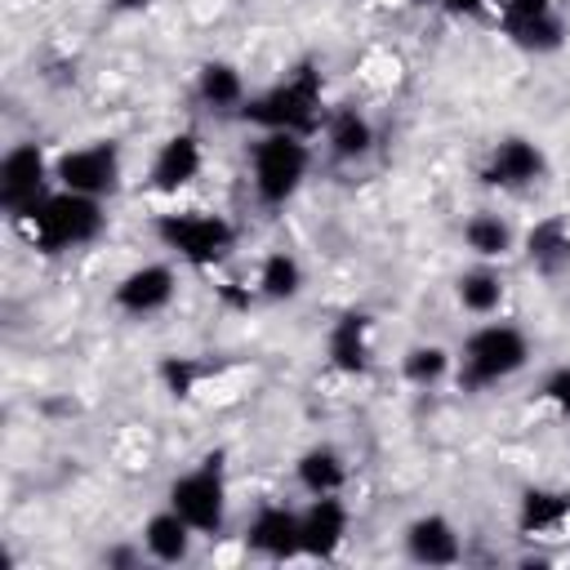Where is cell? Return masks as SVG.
I'll use <instances>...</instances> for the list:
<instances>
[{
	"label": "cell",
	"mask_w": 570,
	"mask_h": 570,
	"mask_svg": "<svg viewBox=\"0 0 570 570\" xmlns=\"http://www.w3.org/2000/svg\"><path fill=\"white\" fill-rule=\"evenodd\" d=\"M102 223H107L102 200H98V196L67 191V187H53L45 200H36L27 214L13 218V227H18L40 254H67V249H80V245L98 240Z\"/></svg>",
	"instance_id": "6da1fadb"
},
{
	"label": "cell",
	"mask_w": 570,
	"mask_h": 570,
	"mask_svg": "<svg viewBox=\"0 0 570 570\" xmlns=\"http://www.w3.org/2000/svg\"><path fill=\"white\" fill-rule=\"evenodd\" d=\"M240 116L249 120V125H258V129H281V134H312V129H321L325 125V80H321V71L312 67V62H303V67H294L285 80H276L267 94H258V98H249L245 107H240Z\"/></svg>",
	"instance_id": "7a4b0ae2"
},
{
	"label": "cell",
	"mask_w": 570,
	"mask_h": 570,
	"mask_svg": "<svg viewBox=\"0 0 570 570\" xmlns=\"http://www.w3.org/2000/svg\"><path fill=\"white\" fill-rule=\"evenodd\" d=\"M525 361H530V338L508 321H490L463 338L454 356V379L463 392H485L512 379L517 370H525Z\"/></svg>",
	"instance_id": "3957f363"
},
{
	"label": "cell",
	"mask_w": 570,
	"mask_h": 570,
	"mask_svg": "<svg viewBox=\"0 0 570 570\" xmlns=\"http://www.w3.org/2000/svg\"><path fill=\"white\" fill-rule=\"evenodd\" d=\"M307 165H312V151L303 142V134H263L249 151V174H254V196L263 205H285L294 200V191L303 187L307 178Z\"/></svg>",
	"instance_id": "277c9868"
},
{
	"label": "cell",
	"mask_w": 570,
	"mask_h": 570,
	"mask_svg": "<svg viewBox=\"0 0 570 570\" xmlns=\"http://www.w3.org/2000/svg\"><path fill=\"white\" fill-rule=\"evenodd\" d=\"M156 236L165 249H174L191 267H218L236 249V227L223 214L209 209H178L156 218Z\"/></svg>",
	"instance_id": "5b68a950"
},
{
	"label": "cell",
	"mask_w": 570,
	"mask_h": 570,
	"mask_svg": "<svg viewBox=\"0 0 570 570\" xmlns=\"http://www.w3.org/2000/svg\"><path fill=\"white\" fill-rule=\"evenodd\" d=\"M169 508L196 530V534H218L223 517H227V481H223V463L218 454L200 459L191 472L174 476L169 485Z\"/></svg>",
	"instance_id": "8992f818"
},
{
	"label": "cell",
	"mask_w": 570,
	"mask_h": 570,
	"mask_svg": "<svg viewBox=\"0 0 570 570\" xmlns=\"http://www.w3.org/2000/svg\"><path fill=\"white\" fill-rule=\"evenodd\" d=\"M53 160L45 156L40 142H18L0 160V205L9 218L27 214L36 200H45L53 187Z\"/></svg>",
	"instance_id": "52a82bcc"
},
{
	"label": "cell",
	"mask_w": 570,
	"mask_h": 570,
	"mask_svg": "<svg viewBox=\"0 0 570 570\" xmlns=\"http://www.w3.org/2000/svg\"><path fill=\"white\" fill-rule=\"evenodd\" d=\"M53 183L80 196H111L120 187V147L116 142H85L53 156Z\"/></svg>",
	"instance_id": "ba28073f"
},
{
	"label": "cell",
	"mask_w": 570,
	"mask_h": 570,
	"mask_svg": "<svg viewBox=\"0 0 570 570\" xmlns=\"http://www.w3.org/2000/svg\"><path fill=\"white\" fill-rule=\"evenodd\" d=\"M499 18H503V31L517 49L525 53H552L561 49V13L552 0H503L499 4Z\"/></svg>",
	"instance_id": "9c48e42d"
},
{
	"label": "cell",
	"mask_w": 570,
	"mask_h": 570,
	"mask_svg": "<svg viewBox=\"0 0 570 570\" xmlns=\"http://www.w3.org/2000/svg\"><path fill=\"white\" fill-rule=\"evenodd\" d=\"M543 169H548V160L530 138H503L490 147V156L481 165V183L499 187V191H521V187H534L543 178Z\"/></svg>",
	"instance_id": "30bf717a"
},
{
	"label": "cell",
	"mask_w": 570,
	"mask_h": 570,
	"mask_svg": "<svg viewBox=\"0 0 570 570\" xmlns=\"http://www.w3.org/2000/svg\"><path fill=\"white\" fill-rule=\"evenodd\" d=\"M174 289H178V276H174L169 263H142V267H134V272H125V276L116 281L111 298H116V307L129 312V316H151V312L169 307Z\"/></svg>",
	"instance_id": "8fae6325"
},
{
	"label": "cell",
	"mask_w": 570,
	"mask_h": 570,
	"mask_svg": "<svg viewBox=\"0 0 570 570\" xmlns=\"http://www.w3.org/2000/svg\"><path fill=\"white\" fill-rule=\"evenodd\" d=\"M298 539H303V557H334L347 539V508L338 503V494H316L303 512H298Z\"/></svg>",
	"instance_id": "7c38bea8"
},
{
	"label": "cell",
	"mask_w": 570,
	"mask_h": 570,
	"mask_svg": "<svg viewBox=\"0 0 570 570\" xmlns=\"http://www.w3.org/2000/svg\"><path fill=\"white\" fill-rule=\"evenodd\" d=\"M405 557L419 566H454L463 557L459 530L441 512H423L405 525Z\"/></svg>",
	"instance_id": "4fadbf2b"
},
{
	"label": "cell",
	"mask_w": 570,
	"mask_h": 570,
	"mask_svg": "<svg viewBox=\"0 0 570 570\" xmlns=\"http://www.w3.org/2000/svg\"><path fill=\"white\" fill-rule=\"evenodd\" d=\"M374 321L365 312H343L334 325H330V338H325V352H330V365L343 370V374H365L370 370V356H374Z\"/></svg>",
	"instance_id": "5bb4252c"
},
{
	"label": "cell",
	"mask_w": 570,
	"mask_h": 570,
	"mask_svg": "<svg viewBox=\"0 0 570 570\" xmlns=\"http://www.w3.org/2000/svg\"><path fill=\"white\" fill-rule=\"evenodd\" d=\"M245 543L272 561H289V557H303V539H298V512L281 508V503H267L258 508V517L249 521L245 530Z\"/></svg>",
	"instance_id": "9a60e30c"
},
{
	"label": "cell",
	"mask_w": 570,
	"mask_h": 570,
	"mask_svg": "<svg viewBox=\"0 0 570 570\" xmlns=\"http://www.w3.org/2000/svg\"><path fill=\"white\" fill-rule=\"evenodd\" d=\"M200 165H205L200 138H196V134H174V138H165V142L156 147V160H151L147 183H151L156 191H178V187H187V183L200 174Z\"/></svg>",
	"instance_id": "2e32d148"
},
{
	"label": "cell",
	"mask_w": 570,
	"mask_h": 570,
	"mask_svg": "<svg viewBox=\"0 0 570 570\" xmlns=\"http://www.w3.org/2000/svg\"><path fill=\"white\" fill-rule=\"evenodd\" d=\"M517 525L525 539H561L570 530V494L566 490H525L517 508Z\"/></svg>",
	"instance_id": "e0dca14e"
},
{
	"label": "cell",
	"mask_w": 570,
	"mask_h": 570,
	"mask_svg": "<svg viewBox=\"0 0 570 570\" xmlns=\"http://www.w3.org/2000/svg\"><path fill=\"white\" fill-rule=\"evenodd\" d=\"M191 539H196V530H191L174 508L147 517V525H142V552H147L151 561H160V566L187 561V557H191Z\"/></svg>",
	"instance_id": "ac0fdd59"
},
{
	"label": "cell",
	"mask_w": 570,
	"mask_h": 570,
	"mask_svg": "<svg viewBox=\"0 0 570 570\" xmlns=\"http://www.w3.org/2000/svg\"><path fill=\"white\" fill-rule=\"evenodd\" d=\"M321 129H325V147L334 160H361L374 147V129L356 107H334Z\"/></svg>",
	"instance_id": "d6986e66"
},
{
	"label": "cell",
	"mask_w": 570,
	"mask_h": 570,
	"mask_svg": "<svg viewBox=\"0 0 570 570\" xmlns=\"http://www.w3.org/2000/svg\"><path fill=\"white\" fill-rule=\"evenodd\" d=\"M294 476H298V485H303L312 499H316V494H338V490L347 485V463H343V454H338L334 445H312V450L298 454Z\"/></svg>",
	"instance_id": "ffe728a7"
},
{
	"label": "cell",
	"mask_w": 570,
	"mask_h": 570,
	"mask_svg": "<svg viewBox=\"0 0 570 570\" xmlns=\"http://www.w3.org/2000/svg\"><path fill=\"white\" fill-rule=\"evenodd\" d=\"M525 258H530L534 272H543V276L566 272V267H570V227H566V218H543V223H534L530 236H525Z\"/></svg>",
	"instance_id": "44dd1931"
},
{
	"label": "cell",
	"mask_w": 570,
	"mask_h": 570,
	"mask_svg": "<svg viewBox=\"0 0 570 570\" xmlns=\"http://www.w3.org/2000/svg\"><path fill=\"white\" fill-rule=\"evenodd\" d=\"M196 94H200V102H209V107H218V111L240 107V102H245V76H240L232 62L209 58V62H200V71H196Z\"/></svg>",
	"instance_id": "7402d4cb"
},
{
	"label": "cell",
	"mask_w": 570,
	"mask_h": 570,
	"mask_svg": "<svg viewBox=\"0 0 570 570\" xmlns=\"http://www.w3.org/2000/svg\"><path fill=\"white\" fill-rule=\"evenodd\" d=\"M454 294H459V307H463V312L490 316V312H499V303H503V276H499L490 263L468 267V272L454 281Z\"/></svg>",
	"instance_id": "603a6c76"
},
{
	"label": "cell",
	"mask_w": 570,
	"mask_h": 570,
	"mask_svg": "<svg viewBox=\"0 0 570 570\" xmlns=\"http://www.w3.org/2000/svg\"><path fill=\"white\" fill-rule=\"evenodd\" d=\"M258 294L263 298H272V303H285V298H298V289H303V267H298V258L294 254H285V249H272L263 263H258Z\"/></svg>",
	"instance_id": "cb8c5ba5"
},
{
	"label": "cell",
	"mask_w": 570,
	"mask_h": 570,
	"mask_svg": "<svg viewBox=\"0 0 570 570\" xmlns=\"http://www.w3.org/2000/svg\"><path fill=\"white\" fill-rule=\"evenodd\" d=\"M463 245H468V249H472L481 263L503 258V254L512 249V227H508L499 214L481 209V214H472V218L463 223Z\"/></svg>",
	"instance_id": "d4e9b609"
},
{
	"label": "cell",
	"mask_w": 570,
	"mask_h": 570,
	"mask_svg": "<svg viewBox=\"0 0 570 570\" xmlns=\"http://www.w3.org/2000/svg\"><path fill=\"white\" fill-rule=\"evenodd\" d=\"M450 365H454V356H450L441 343H414V347L401 356V374H405L414 387L441 383V379L450 374Z\"/></svg>",
	"instance_id": "484cf974"
},
{
	"label": "cell",
	"mask_w": 570,
	"mask_h": 570,
	"mask_svg": "<svg viewBox=\"0 0 570 570\" xmlns=\"http://www.w3.org/2000/svg\"><path fill=\"white\" fill-rule=\"evenodd\" d=\"M196 379H200V365L187 361V356H165L160 361V383L169 396H191L196 392Z\"/></svg>",
	"instance_id": "4316f807"
},
{
	"label": "cell",
	"mask_w": 570,
	"mask_h": 570,
	"mask_svg": "<svg viewBox=\"0 0 570 570\" xmlns=\"http://www.w3.org/2000/svg\"><path fill=\"white\" fill-rule=\"evenodd\" d=\"M539 396H543L548 405H557L561 414H570V365H561V370H552V374L543 379V387H539Z\"/></svg>",
	"instance_id": "83f0119b"
},
{
	"label": "cell",
	"mask_w": 570,
	"mask_h": 570,
	"mask_svg": "<svg viewBox=\"0 0 570 570\" xmlns=\"http://www.w3.org/2000/svg\"><path fill=\"white\" fill-rule=\"evenodd\" d=\"M116 4H120V9H147L151 0H116Z\"/></svg>",
	"instance_id": "f1b7e54d"
},
{
	"label": "cell",
	"mask_w": 570,
	"mask_h": 570,
	"mask_svg": "<svg viewBox=\"0 0 570 570\" xmlns=\"http://www.w3.org/2000/svg\"><path fill=\"white\" fill-rule=\"evenodd\" d=\"M445 4H454V9H472L476 0H445Z\"/></svg>",
	"instance_id": "f546056e"
}]
</instances>
